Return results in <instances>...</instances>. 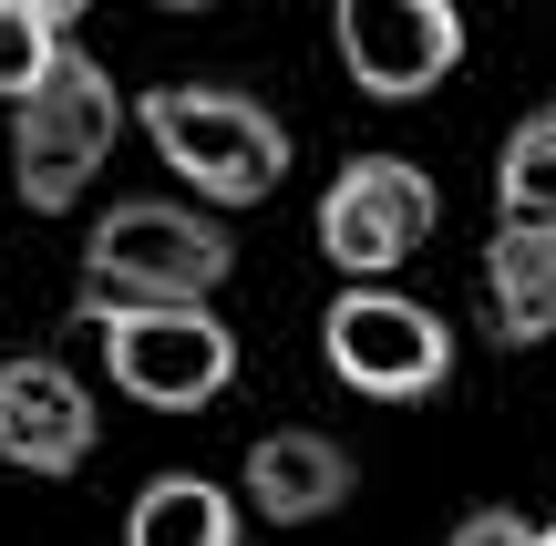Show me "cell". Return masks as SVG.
Wrapping results in <instances>:
<instances>
[{
  "instance_id": "cell-1",
  "label": "cell",
  "mask_w": 556,
  "mask_h": 546,
  "mask_svg": "<svg viewBox=\"0 0 556 546\" xmlns=\"http://www.w3.org/2000/svg\"><path fill=\"white\" fill-rule=\"evenodd\" d=\"M227 268H238V238L227 217L186 196H124L93 217L83 238V289H73V320L83 309H217Z\"/></svg>"
},
{
  "instance_id": "cell-2",
  "label": "cell",
  "mask_w": 556,
  "mask_h": 546,
  "mask_svg": "<svg viewBox=\"0 0 556 546\" xmlns=\"http://www.w3.org/2000/svg\"><path fill=\"white\" fill-rule=\"evenodd\" d=\"M135 124L155 165L186 186V206H206V217L268 206L289 186V124L238 82H155V93H135Z\"/></svg>"
},
{
  "instance_id": "cell-3",
  "label": "cell",
  "mask_w": 556,
  "mask_h": 546,
  "mask_svg": "<svg viewBox=\"0 0 556 546\" xmlns=\"http://www.w3.org/2000/svg\"><path fill=\"white\" fill-rule=\"evenodd\" d=\"M124 114H135V103H124V82L73 41V52L52 62V82L11 114V186H21V206H31V217H62V206L103 176Z\"/></svg>"
},
{
  "instance_id": "cell-4",
  "label": "cell",
  "mask_w": 556,
  "mask_h": 546,
  "mask_svg": "<svg viewBox=\"0 0 556 546\" xmlns=\"http://www.w3.org/2000/svg\"><path fill=\"white\" fill-rule=\"evenodd\" d=\"M103 382L144 412H206L238 382V330L217 309H83Z\"/></svg>"
},
{
  "instance_id": "cell-5",
  "label": "cell",
  "mask_w": 556,
  "mask_h": 546,
  "mask_svg": "<svg viewBox=\"0 0 556 546\" xmlns=\"http://www.w3.org/2000/svg\"><path fill=\"white\" fill-rule=\"evenodd\" d=\"M319 361L361 392V403H433L454 382V330L422 309L413 289H340L319 309Z\"/></svg>"
},
{
  "instance_id": "cell-6",
  "label": "cell",
  "mask_w": 556,
  "mask_h": 546,
  "mask_svg": "<svg viewBox=\"0 0 556 546\" xmlns=\"http://www.w3.org/2000/svg\"><path fill=\"white\" fill-rule=\"evenodd\" d=\"M309 227H319V258L351 289H392V268L443 227V196H433V176L413 155H351Z\"/></svg>"
},
{
  "instance_id": "cell-7",
  "label": "cell",
  "mask_w": 556,
  "mask_h": 546,
  "mask_svg": "<svg viewBox=\"0 0 556 546\" xmlns=\"http://www.w3.org/2000/svg\"><path fill=\"white\" fill-rule=\"evenodd\" d=\"M330 41H340V73L371 103H422L464 62V11L454 0H340Z\"/></svg>"
},
{
  "instance_id": "cell-8",
  "label": "cell",
  "mask_w": 556,
  "mask_h": 546,
  "mask_svg": "<svg viewBox=\"0 0 556 546\" xmlns=\"http://www.w3.org/2000/svg\"><path fill=\"white\" fill-rule=\"evenodd\" d=\"M93 444H103V412L83 392V371H62L52 351H11L0 361V465L62 485L93 465Z\"/></svg>"
},
{
  "instance_id": "cell-9",
  "label": "cell",
  "mask_w": 556,
  "mask_h": 546,
  "mask_svg": "<svg viewBox=\"0 0 556 546\" xmlns=\"http://www.w3.org/2000/svg\"><path fill=\"white\" fill-rule=\"evenodd\" d=\"M351 485H361L351 444H340V433H309V423L258 433L248 465H238V506L268 516V526H319V516L351 506Z\"/></svg>"
},
{
  "instance_id": "cell-10",
  "label": "cell",
  "mask_w": 556,
  "mask_h": 546,
  "mask_svg": "<svg viewBox=\"0 0 556 546\" xmlns=\"http://www.w3.org/2000/svg\"><path fill=\"white\" fill-rule=\"evenodd\" d=\"M238 536H248L238 485H217V474H197V465L144 474L135 506H124V546H238Z\"/></svg>"
},
{
  "instance_id": "cell-11",
  "label": "cell",
  "mask_w": 556,
  "mask_h": 546,
  "mask_svg": "<svg viewBox=\"0 0 556 546\" xmlns=\"http://www.w3.org/2000/svg\"><path fill=\"white\" fill-rule=\"evenodd\" d=\"M484 320L516 351L556 330V227H495V247H484Z\"/></svg>"
},
{
  "instance_id": "cell-12",
  "label": "cell",
  "mask_w": 556,
  "mask_h": 546,
  "mask_svg": "<svg viewBox=\"0 0 556 546\" xmlns=\"http://www.w3.org/2000/svg\"><path fill=\"white\" fill-rule=\"evenodd\" d=\"M73 52V0H0V103H31L52 62Z\"/></svg>"
},
{
  "instance_id": "cell-13",
  "label": "cell",
  "mask_w": 556,
  "mask_h": 546,
  "mask_svg": "<svg viewBox=\"0 0 556 546\" xmlns=\"http://www.w3.org/2000/svg\"><path fill=\"white\" fill-rule=\"evenodd\" d=\"M495 206L505 227H556V103L516 114V135L495 155Z\"/></svg>"
},
{
  "instance_id": "cell-14",
  "label": "cell",
  "mask_w": 556,
  "mask_h": 546,
  "mask_svg": "<svg viewBox=\"0 0 556 546\" xmlns=\"http://www.w3.org/2000/svg\"><path fill=\"white\" fill-rule=\"evenodd\" d=\"M443 546H536V516H516V506H475Z\"/></svg>"
}]
</instances>
